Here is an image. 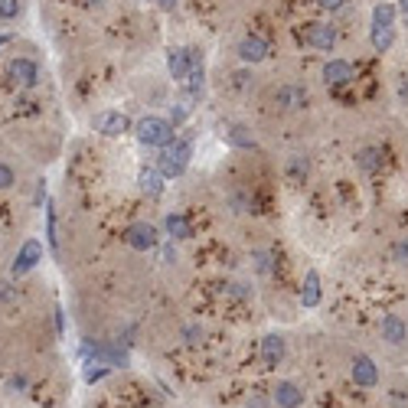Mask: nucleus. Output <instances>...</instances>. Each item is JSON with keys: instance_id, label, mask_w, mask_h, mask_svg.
<instances>
[{"instance_id": "f257e3e1", "label": "nucleus", "mask_w": 408, "mask_h": 408, "mask_svg": "<svg viewBox=\"0 0 408 408\" xmlns=\"http://www.w3.org/2000/svg\"><path fill=\"white\" fill-rule=\"evenodd\" d=\"M395 20L399 10L395 4H375L373 7V20H369V43L375 52H389L395 43Z\"/></svg>"}, {"instance_id": "f03ea898", "label": "nucleus", "mask_w": 408, "mask_h": 408, "mask_svg": "<svg viewBox=\"0 0 408 408\" xmlns=\"http://www.w3.org/2000/svg\"><path fill=\"white\" fill-rule=\"evenodd\" d=\"M137 131V141L147 147H170L173 141H177V128H173L167 118H157V115H147V118H141L134 124Z\"/></svg>"}, {"instance_id": "7ed1b4c3", "label": "nucleus", "mask_w": 408, "mask_h": 408, "mask_svg": "<svg viewBox=\"0 0 408 408\" xmlns=\"http://www.w3.org/2000/svg\"><path fill=\"white\" fill-rule=\"evenodd\" d=\"M196 66H203V52L199 49H183V46H173L167 52V69H170V78L173 82H187L190 72Z\"/></svg>"}, {"instance_id": "20e7f679", "label": "nucleus", "mask_w": 408, "mask_h": 408, "mask_svg": "<svg viewBox=\"0 0 408 408\" xmlns=\"http://www.w3.org/2000/svg\"><path fill=\"white\" fill-rule=\"evenodd\" d=\"M190 153H193V144H190V141H173L170 147H163L161 167H157V170H161L163 177H180V173L187 170Z\"/></svg>"}, {"instance_id": "39448f33", "label": "nucleus", "mask_w": 408, "mask_h": 408, "mask_svg": "<svg viewBox=\"0 0 408 408\" xmlns=\"http://www.w3.org/2000/svg\"><path fill=\"white\" fill-rule=\"evenodd\" d=\"M301 40L317 52H333V46H337V30H333L330 23H304Z\"/></svg>"}, {"instance_id": "423d86ee", "label": "nucleus", "mask_w": 408, "mask_h": 408, "mask_svg": "<svg viewBox=\"0 0 408 408\" xmlns=\"http://www.w3.org/2000/svg\"><path fill=\"white\" fill-rule=\"evenodd\" d=\"M92 128L105 137H121V134H128L134 124H131V118L121 115V111H98L92 118Z\"/></svg>"}, {"instance_id": "0eeeda50", "label": "nucleus", "mask_w": 408, "mask_h": 408, "mask_svg": "<svg viewBox=\"0 0 408 408\" xmlns=\"http://www.w3.org/2000/svg\"><path fill=\"white\" fill-rule=\"evenodd\" d=\"M124 242L134 252H151L157 245V229H153L151 222H131L128 229H124Z\"/></svg>"}, {"instance_id": "6e6552de", "label": "nucleus", "mask_w": 408, "mask_h": 408, "mask_svg": "<svg viewBox=\"0 0 408 408\" xmlns=\"http://www.w3.org/2000/svg\"><path fill=\"white\" fill-rule=\"evenodd\" d=\"M238 59L242 62H248V66H258V62H264L268 59V52H272V46L264 43L262 36H255V33H248V36H242L238 40Z\"/></svg>"}, {"instance_id": "1a4fd4ad", "label": "nucleus", "mask_w": 408, "mask_h": 408, "mask_svg": "<svg viewBox=\"0 0 408 408\" xmlns=\"http://www.w3.org/2000/svg\"><path fill=\"white\" fill-rule=\"evenodd\" d=\"M40 262H43V245H40L36 238H30V242H23V248H20V255H17V262H13V268H10V274L20 278V274L33 272Z\"/></svg>"}, {"instance_id": "9d476101", "label": "nucleus", "mask_w": 408, "mask_h": 408, "mask_svg": "<svg viewBox=\"0 0 408 408\" xmlns=\"http://www.w3.org/2000/svg\"><path fill=\"white\" fill-rule=\"evenodd\" d=\"M353 383L359 385V389H373L375 383H379V369H375V363L366 353H359L356 359H353Z\"/></svg>"}, {"instance_id": "9b49d317", "label": "nucleus", "mask_w": 408, "mask_h": 408, "mask_svg": "<svg viewBox=\"0 0 408 408\" xmlns=\"http://www.w3.org/2000/svg\"><path fill=\"white\" fill-rule=\"evenodd\" d=\"M274 105L278 108H284V111H294V108H304L307 105V88H301V86H281V88H274Z\"/></svg>"}, {"instance_id": "f8f14e48", "label": "nucleus", "mask_w": 408, "mask_h": 408, "mask_svg": "<svg viewBox=\"0 0 408 408\" xmlns=\"http://www.w3.org/2000/svg\"><path fill=\"white\" fill-rule=\"evenodd\" d=\"M383 340L392 343V346H399V343L408 340V323L402 320L399 314H385L383 317Z\"/></svg>"}, {"instance_id": "ddd939ff", "label": "nucleus", "mask_w": 408, "mask_h": 408, "mask_svg": "<svg viewBox=\"0 0 408 408\" xmlns=\"http://www.w3.org/2000/svg\"><path fill=\"white\" fill-rule=\"evenodd\" d=\"M323 82L327 86H346V82H353V66L346 59H330L323 66Z\"/></svg>"}, {"instance_id": "4468645a", "label": "nucleus", "mask_w": 408, "mask_h": 408, "mask_svg": "<svg viewBox=\"0 0 408 408\" xmlns=\"http://www.w3.org/2000/svg\"><path fill=\"white\" fill-rule=\"evenodd\" d=\"M274 405L278 408H301L304 405V392H301L294 383L284 379V383L274 385Z\"/></svg>"}, {"instance_id": "2eb2a0df", "label": "nucleus", "mask_w": 408, "mask_h": 408, "mask_svg": "<svg viewBox=\"0 0 408 408\" xmlns=\"http://www.w3.org/2000/svg\"><path fill=\"white\" fill-rule=\"evenodd\" d=\"M10 76H13V82H20V86L33 88L36 82H40V69H36V62H30V59H13L10 62Z\"/></svg>"}, {"instance_id": "dca6fc26", "label": "nucleus", "mask_w": 408, "mask_h": 408, "mask_svg": "<svg viewBox=\"0 0 408 408\" xmlns=\"http://www.w3.org/2000/svg\"><path fill=\"white\" fill-rule=\"evenodd\" d=\"M262 359L268 369H274V366L284 359V337H278V333H268L262 340Z\"/></svg>"}, {"instance_id": "f3484780", "label": "nucleus", "mask_w": 408, "mask_h": 408, "mask_svg": "<svg viewBox=\"0 0 408 408\" xmlns=\"http://www.w3.org/2000/svg\"><path fill=\"white\" fill-rule=\"evenodd\" d=\"M137 187H141V193H147V196H161L163 193V173L153 170V167H141V170H137Z\"/></svg>"}, {"instance_id": "a211bd4d", "label": "nucleus", "mask_w": 408, "mask_h": 408, "mask_svg": "<svg viewBox=\"0 0 408 408\" xmlns=\"http://www.w3.org/2000/svg\"><path fill=\"white\" fill-rule=\"evenodd\" d=\"M301 304H304V307L320 304V274H317V272L304 274V284H301Z\"/></svg>"}, {"instance_id": "6ab92c4d", "label": "nucleus", "mask_w": 408, "mask_h": 408, "mask_svg": "<svg viewBox=\"0 0 408 408\" xmlns=\"http://www.w3.org/2000/svg\"><path fill=\"white\" fill-rule=\"evenodd\" d=\"M356 167L363 173H375L383 167V151H379V147H363V151L356 153Z\"/></svg>"}, {"instance_id": "aec40b11", "label": "nucleus", "mask_w": 408, "mask_h": 408, "mask_svg": "<svg viewBox=\"0 0 408 408\" xmlns=\"http://www.w3.org/2000/svg\"><path fill=\"white\" fill-rule=\"evenodd\" d=\"M226 141H229L232 147H245V151H252V147H255V134H252L245 124H232V128L226 131Z\"/></svg>"}, {"instance_id": "412c9836", "label": "nucleus", "mask_w": 408, "mask_h": 408, "mask_svg": "<svg viewBox=\"0 0 408 408\" xmlns=\"http://www.w3.org/2000/svg\"><path fill=\"white\" fill-rule=\"evenodd\" d=\"M163 226H167V232H170L173 238H190V235H193V229H190V219L183 213H170Z\"/></svg>"}, {"instance_id": "4be33fe9", "label": "nucleus", "mask_w": 408, "mask_h": 408, "mask_svg": "<svg viewBox=\"0 0 408 408\" xmlns=\"http://www.w3.org/2000/svg\"><path fill=\"white\" fill-rule=\"evenodd\" d=\"M307 170H310V167H307L304 157H291V161H288V177H291V180L304 183V180H307Z\"/></svg>"}, {"instance_id": "5701e85b", "label": "nucleus", "mask_w": 408, "mask_h": 408, "mask_svg": "<svg viewBox=\"0 0 408 408\" xmlns=\"http://www.w3.org/2000/svg\"><path fill=\"white\" fill-rule=\"evenodd\" d=\"M392 262H395V264H408V238H399V242L392 245Z\"/></svg>"}, {"instance_id": "b1692460", "label": "nucleus", "mask_w": 408, "mask_h": 408, "mask_svg": "<svg viewBox=\"0 0 408 408\" xmlns=\"http://www.w3.org/2000/svg\"><path fill=\"white\" fill-rule=\"evenodd\" d=\"M20 17V0H0V20Z\"/></svg>"}, {"instance_id": "393cba45", "label": "nucleus", "mask_w": 408, "mask_h": 408, "mask_svg": "<svg viewBox=\"0 0 408 408\" xmlns=\"http://www.w3.org/2000/svg\"><path fill=\"white\" fill-rule=\"evenodd\" d=\"M187 115H190V102H177V108L170 111V124L177 128V124H183L187 121Z\"/></svg>"}, {"instance_id": "a878e982", "label": "nucleus", "mask_w": 408, "mask_h": 408, "mask_svg": "<svg viewBox=\"0 0 408 408\" xmlns=\"http://www.w3.org/2000/svg\"><path fill=\"white\" fill-rule=\"evenodd\" d=\"M320 4V10H327V13H340V10L349 7V0H317Z\"/></svg>"}, {"instance_id": "bb28decb", "label": "nucleus", "mask_w": 408, "mask_h": 408, "mask_svg": "<svg viewBox=\"0 0 408 408\" xmlns=\"http://www.w3.org/2000/svg\"><path fill=\"white\" fill-rule=\"evenodd\" d=\"M252 258H255V268H258V272H262V274H268V272H272V255H268V252H255V255H252Z\"/></svg>"}, {"instance_id": "cd10ccee", "label": "nucleus", "mask_w": 408, "mask_h": 408, "mask_svg": "<svg viewBox=\"0 0 408 408\" xmlns=\"http://www.w3.org/2000/svg\"><path fill=\"white\" fill-rule=\"evenodd\" d=\"M10 187H13V170L7 163H0V190H10Z\"/></svg>"}, {"instance_id": "c85d7f7f", "label": "nucleus", "mask_w": 408, "mask_h": 408, "mask_svg": "<svg viewBox=\"0 0 408 408\" xmlns=\"http://www.w3.org/2000/svg\"><path fill=\"white\" fill-rule=\"evenodd\" d=\"M46 216H49V226H46V235H49V245L56 248V213H52V206H49V213H46Z\"/></svg>"}, {"instance_id": "c756f323", "label": "nucleus", "mask_w": 408, "mask_h": 408, "mask_svg": "<svg viewBox=\"0 0 408 408\" xmlns=\"http://www.w3.org/2000/svg\"><path fill=\"white\" fill-rule=\"evenodd\" d=\"M203 340V330H199V327H190L187 330V343H199Z\"/></svg>"}, {"instance_id": "7c9ffc66", "label": "nucleus", "mask_w": 408, "mask_h": 408, "mask_svg": "<svg viewBox=\"0 0 408 408\" xmlns=\"http://www.w3.org/2000/svg\"><path fill=\"white\" fill-rule=\"evenodd\" d=\"M395 10H399V17L408 23V0H399V4H395Z\"/></svg>"}, {"instance_id": "2f4dec72", "label": "nucleus", "mask_w": 408, "mask_h": 408, "mask_svg": "<svg viewBox=\"0 0 408 408\" xmlns=\"http://www.w3.org/2000/svg\"><path fill=\"white\" fill-rule=\"evenodd\" d=\"M232 78H235V86H238V88H248V76H245V72H235Z\"/></svg>"}, {"instance_id": "473e14b6", "label": "nucleus", "mask_w": 408, "mask_h": 408, "mask_svg": "<svg viewBox=\"0 0 408 408\" xmlns=\"http://www.w3.org/2000/svg\"><path fill=\"white\" fill-rule=\"evenodd\" d=\"M157 7H161V10H167V13H170V10L177 7V0H157Z\"/></svg>"}, {"instance_id": "72a5a7b5", "label": "nucleus", "mask_w": 408, "mask_h": 408, "mask_svg": "<svg viewBox=\"0 0 408 408\" xmlns=\"http://www.w3.org/2000/svg\"><path fill=\"white\" fill-rule=\"evenodd\" d=\"M248 408H268V402H264L262 395H258V399H252V402H248Z\"/></svg>"}, {"instance_id": "f704fd0d", "label": "nucleus", "mask_w": 408, "mask_h": 408, "mask_svg": "<svg viewBox=\"0 0 408 408\" xmlns=\"http://www.w3.org/2000/svg\"><path fill=\"white\" fill-rule=\"evenodd\" d=\"M7 43H10V36H7V33H0V46H7Z\"/></svg>"}]
</instances>
